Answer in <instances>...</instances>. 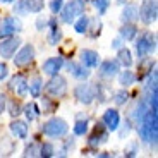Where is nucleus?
Masks as SVG:
<instances>
[{"mask_svg":"<svg viewBox=\"0 0 158 158\" xmlns=\"http://www.w3.org/2000/svg\"><path fill=\"white\" fill-rule=\"evenodd\" d=\"M139 138L144 143H156L158 138V122H156V110L148 108L146 114L143 115V118L138 124Z\"/></svg>","mask_w":158,"mask_h":158,"instance_id":"1","label":"nucleus"},{"mask_svg":"<svg viewBox=\"0 0 158 158\" xmlns=\"http://www.w3.org/2000/svg\"><path fill=\"white\" fill-rule=\"evenodd\" d=\"M67 131H69L67 122L60 117H52L50 120H47L41 126V132L48 138H62V136L67 134Z\"/></svg>","mask_w":158,"mask_h":158,"instance_id":"2","label":"nucleus"},{"mask_svg":"<svg viewBox=\"0 0 158 158\" xmlns=\"http://www.w3.org/2000/svg\"><path fill=\"white\" fill-rule=\"evenodd\" d=\"M84 9H86V0H71L65 5H62V9H60L62 16L60 17L65 24H71L83 14Z\"/></svg>","mask_w":158,"mask_h":158,"instance_id":"3","label":"nucleus"},{"mask_svg":"<svg viewBox=\"0 0 158 158\" xmlns=\"http://www.w3.org/2000/svg\"><path fill=\"white\" fill-rule=\"evenodd\" d=\"M155 48H156V36L150 31L141 35L139 40L136 41V53H138L139 59L148 57L151 52H155Z\"/></svg>","mask_w":158,"mask_h":158,"instance_id":"4","label":"nucleus"},{"mask_svg":"<svg viewBox=\"0 0 158 158\" xmlns=\"http://www.w3.org/2000/svg\"><path fill=\"white\" fill-rule=\"evenodd\" d=\"M45 89H47L48 95L60 98V96H64L65 93H67V79L62 77V76H59V74L52 76V79L47 83Z\"/></svg>","mask_w":158,"mask_h":158,"instance_id":"5","label":"nucleus"},{"mask_svg":"<svg viewBox=\"0 0 158 158\" xmlns=\"http://www.w3.org/2000/svg\"><path fill=\"white\" fill-rule=\"evenodd\" d=\"M21 38L17 36H5V38L0 40V55L4 57V59H12L14 53L17 52V48L21 47Z\"/></svg>","mask_w":158,"mask_h":158,"instance_id":"6","label":"nucleus"},{"mask_svg":"<svg viewBox=\"0 0 158 158\" xmlns=\"http://www.w3.org/2000/svg\"><path fill=\"white\" fill-rule=\"evenodd\" d=\"M21 31H23V23L16 16H9L0 23V40L5 38V36H12L16 33H21Z\"/></svg>","mask_w":158,"mask_h":158,"instance_id":"7","label":"nucleus"},{"mask_svg":"<svg viewBox=\"0 0 158 158\" xmlns=\"http://www.w3.org/2000/svg\"><path fill=\"white\" fill-rule=\"evenodd\" d=\"M14 65L16 67H23V65H28V64H31L33 60H35V47H33L31 43L24 45L23 48H17V52L14 53Z\"/></svg>","mask_w":158,"mask_h":158,"instance_id":"8","label":"nucleus"},{"mask_svg":"<svg viewBox=\"0 0 158 158\" xmlns=\"http://www.w3.org/2000/svg\"><path fill=\"white\" fill-rule=\"evenodd\" d=\"M74 96L77 98L79 103L83 105H91L93 100H95V89L91 88V84H86V83H81L74 88Z\"/></svg>","mask_w":158,"mask_h":158,"instance_id":"9","label":"nucleus"},{"mask_svg":"<svg viewBox=\"0 0 158 158\" xmlns=\"http://www.w3.org/2000/svg\"><path fill=\"white\" fill-rule=\"evenodd\" d=\"M139 19L144 24H151L156 21V0H144L139 10Z\"/></svg>","mask_w":158,"mask_h":158,"instance_id":"10","label":"nucleus"},{"mask_svg":"<svg viewBox=\"0 0 158 158\" xmlns=\"http://www.w3.org/2000/svg\"><path fill=\"white\" fill-rule=\"evenodd\" d=\"M108 139V129H105V124L100 122L96 124L95 127V132L89 136V139H88V144H89L91 148H98L100 144H103V143H107Z\"/></svg>","mask_w":158,"mask_h":158,"instance_id":"11","label":"nucleus"},{"mask_svg":"<svg viewBox=\"0 0 158 158\" xmlns=\"http://www.w3.org/2000/svg\"><path fill=\"white\" fill-rule=\"evenodd\" d=\"M102 122L105 124L108 131H117L120 127V115H118V110L115 108H108V110L103 112Z\"/></svg>","mask_w":158,"mask_h":158,"instance_id":"12","label":"nucleus"},{"mask_svg":"<svg viewBox=\"0 0 158 158\" xmlns=\"http://www.w3.org/2000/svg\"><path fill=\"white\" fill-rule=\"evenodd\" d=\"M118 69H120L118 60H103V62L98 65V74L102 76V77L112 79L114 76H117Z\"/></svg>","mask_w":158,"mask_h":158,"instance_id":"13","label":"nucleus"},{"mask_svg":"<svg viewBox=\"0 0 158 158\" xmlns=\"http://www.w3.org/2000/svg\"><path fill=\"white\" fill-rule=\"evenodd\" d=\"M62 65H64V59L62 57H50V59H47L43 62V72L47 76H55V74H59V71L62 69Z\"/></svg>","mask_w":158,"mask_h":158,"instance_id":"14","label":"nucleus"},{"mask_svg":"<svg viewBox=\"0 0 158 158\" xmlns=\"http://www.w3.org/2000/svg\"><path fill=\"white\" fill-rule=\"evenodd\" d=\"M81 64H83L84 67H88V69H96L98 67V64H100L98 52L89 50V48L83 50L81 52Z\"/></svg>","mask_w":158,"mask_h":158,"instance_id":"15","label":"nucleus"},{"mask_svg":"<svg viewBox=\"0 0 158 158\" xmlns=\"http://www.w3.org/2000/svg\"><path fill=\"white\" fill-rule=\"evenodd\" d=\"M10 89L16 91L17 96H26L28 95V81L23 77V76H14L10 79Z\"/></svg>","mask_w":158,"mask_h":158,"instance_id":"16","label":"nucleus"},{"mask_svg":"<svg viewBox=\"0 0 158 158\" xmlns=\"http://www.w3.org/2000/svg\"><path fill=\"white\" fill-rule=\"evenodd\" d=\"M67 71L72 77H77V79H88L89 77V71L88 67H84L83 64H77V62H69L67 64Z\"/></svg>","mask_w":158,"mask_h":158,"instance_id":"17","label":"nucleus"},{"mask_svg":"<svg viewBox=\"0 0 158 158\" xmlns=\"http://www.w3.org/2000/svg\"><path fill=\"white\" fill-rule=\"evenodd\" d=\"M10 132L16 136V138H19V139H26L28 138V132H29V127H28V124L24 122V120H12Z\"/></svg>","mask_w":158,"mask_h":158,"instance_id":"18","label":"nucleus"},{"mask_svg":"<svg viewBox=\"0 0 158 158\" xmlns=\"http://www.w3.org/2000/svg\"><path fill=\"white\" fill-rule=\"evenodd\" d=\"M118 33H120V38L122 40L132 41V40L136 38V35H138V28H136V24H132V23H124V26L118 29Z\"/></svg>","mask_w":158,"mask_h":158,"instance_id":"19","label":"nucleus"},{"mask_svg":"<svg viewBox=\"0 0 158 158\" xmlns=\"http://www.w3.org/2000/svg\"><path fill=\"white\" fill-rule=\"evenodd\" d=\"M122 23H134L139 19V9L136 5H127L122 10V16H120Z\"/></svg>","mask_w":158,"mask_h":158,"instance_id":"20","label":"nucleus"},{"mask_svg":"<svg viewBox=\"0 0 158 158\" xmlns=\"http://www.w3.org/2000/svg\"><path fill=\"white\" fill-rule=\"evenodd\" d=\"M117 60H118L120 65H124V67H131V65H132V53H131L129 48H124V47L118 48Z\"/></svg>","mask_w":158,"mask_h":158,"instance_id":"21","label":"nucleus"},{"mask_svg":"<svg viewBox=\"0 0 158 158\" xmlns=\"http://www.w3.org/2000/svg\"><path fill=\"white\" fill-rule=\"evenodd\" d=\"M62 40V31H60L59 24L55 23V19L50 21V36H48V41L50 45H57Z\"/></svg>","mask_w":158,"mask_h":158,"instance_id":"22","label":"nucleus"},{"mask_svg":"<svg viewBox=\"0 0 158 158\" xmlns=\"http://www.w3.org/2000/svg\"><path fill=\"white\" fill-rule=\"evenodd\" d=\"M136 83V74L132 71H122L118 74V84L122 88H129Z\"/></svg>","mask_w":158,"mask_h":158,"instance_id":"23","label":"nucleus"},{"mask_svg":"<svg viewBox=\"0 0 158 158\" xmlns=\"http://www.w3.org/2000/svg\"><path fill=\"white\" fill-rule=\"evenodd\" d=\"M41 89H43V81H41L40 77H35V79H31V81L28 83V91L31 93L33 98H40Z\"/></svg>","mask_w":158,"mask_h":158,"instance_id":"24","label":"nucleus"},{"mask_svg":"<svg viewBox=\"0 0 158 158\" xmlns=\"http://www.w3.org/2000/svg\"><path fill=\"white\" fill-rule=\"evenodd\" d=\"M23 112H24V115H26V118H28V122H33V120L38 118L40 114H41L36 103H28L26 107H23Z\"/></svg>","mask_w":158,"mask_h":158,"instance_id":"25","label":"nucleus"},{"mask_svg":"<svg viewBox=\"0 0 158 158\" xmlns=\"http://www.w3.org/2000/svg\"><path fill=\"white\" fill-rule=\"evenodd\" d=\"M88 26H89V17L88 16H79L77 21H74V29L76 33H79V35H84V33H88Z\"/></svg>","mask_w":158,"mask_h":158,"instance_id":"26","label":"nucleus"},{"mask_svg":"<svg viewBox=\"0 0 158 158\" xmlns=\"http://www.w3.org/2000/svg\"><path fill=\"white\" fill-rule=\"evenodd\" d=\"M24 4H26L28 12H35V14H38V12L43 10L45 0H24Z\"/></svg>","mask_w":158,"mask_h":158,"instance_id":"27","label":"nucleus"},{"mask_svg":"<svg viewBox=\"0 0 158 158\" xmlns=\"http://www.w3.org/2000/svg\"><path fill=\"white\" fill-rule=\"evenodd\" d=\"M88 129H89L88 118H84V120H81V118H79L77 122L74 124V134H76V136H84V134H88Z\"/></svg>","mask_w":158,"mask_h":158,"instance_id":"28","label":"nucleus"},{"mask_svg":"<svg viewBox=\"0 0 158 158\" xmlns=\"http://www.w3.org/2000/svg\"><path fill=\"white\" fill-rule=\"evenodd\" d=\"M38 155L43 158H50L55 155V148H53V144L52 143H43L41 146L38 148Z\"/></svg>","mask_w":158,"mask_h":158,"instance_id":"29","label":"nucleus"},{"mask_svg":"<svg viewBox=\"0 0 158 158\" xmlns=\"http://www.w3.org/2000/svg\"><path fill=\"white\" fill-rule=\"evenodd\" d=\"M5 107L9 108V114H10V117H17L19 114H23V107H21V103L16 102V100H12V102H9Z\"/></svg>","mask_w":158,"mask_h":158,"instance_id":"30","label":"nucleus"},{"mask_svg":"<svg viewBox=\"0 0 158 158\" xmlns=\"http://www.w3.org/2000/svg\"><path fill=\"white\" fill-rule=\"evenodd\" d=\"M127 100H129V93H127L126 89H120L114 95V102H115V105H118V107H120V105H126Z\"/></svg>","mask_w":158,"mask_h":158,"instance_id":"31","label":"nucleus"},{"mask_svg":"<svg viewBox=\"0 0 158 158\" xmlns=\"http://www.w3.org/2000/svg\"><path fill=\"white\" fill-rule=\"evenodd\" d=\"M93 5H95V9L98 10L100 16H103V14L108 10V7H110V0H95Z\"/></svg>","mask_w":158,"mask_h":158,"instance_id":"32","label":"nucleus"},{"mask_svg":"<svg viewBox=\"0 0 158 158\" xmlns=\"http://www.w3.org/2000/svg\"><path fill=\"white\" fill-rule=\"evenodd\" d=\"M14 14H16V16H26V14H29L28 9H26L24 0H19V2H16V5H14Z\"/></svg>","mask_w":158,"mask_h":158,"instance_id":"33","label":"nucleus"},{"mask_svg":"<svg viewBox=\"0 0 158 158\" xmlns=\"http://www.w3.org/2000/svg\"><path fill=\"white\" fill-rule=\"evenodd\" d=\"M89 23L93 24V28H89V26H88V29H95V31L91 33V38H96V36L100 35V33H102V23H100V19H89Z\"/></svg>","mask_w":158,"mask_h":158,"instance_id":"34","label":"nucleus"},{"mask_svg":"<svg viewBox=\"0 0 158 158\" xmlns=\"http://www.w3.org/2000/svg\"><path fill=\"white\" fill-rule=\"evenodd\" d=\"M57 108V103L52 102L50 98H43V114H52V112H55Z\"/></svg>","mask_w":158,"mask_h":158,"instance_id":"35","label":"nucleus"},{"mask_svg":"<svg viewBox=\"0 0 158 158\" xmlns=\"http://www.w3.org/2000/svg\"><path fill=\"white\" fill-rule=\"evenodd\" d=\"M24 156H36L38 155V146H36V143H29L28 146L24 148Z\"/></svg>","mask_w":158,"mask_h":158,"instance_id":"36","label":"nucleus"},{"mask_svg":"<svg viewBox=\"0 0 158 158\" xmlns=\"http://www.w3.org/2000/svg\"><path fill=\"white\" fill-rule=\"evenodd\" d=\"M131 126H132V124H131V120H129V118H127V120H124V127H122L120 131L117 129V131H118V136H120V138H126V136H129L131 129H132Z\"/></svg>","mask_w":158,"mask_h":158,"instance_id":"37","label":"nucleus"},{"mask_svg":"<svg viewBox=\"0 0 158 158\" xmlns=\"http://www.w3.org/2000/svg\"><path fill=\"white\" fill-rule=\"evenodd\" d=\"M64 5V0H52L50 2V10L53 12V14H59L60 9H62Z\"/></svg>","mask_w":158,"mask_h":158,"instance_id":"38","label":"nucleus"},{"mask_svg":"<svg viewBox=\"0 0 158 158\" xmlns=\"http://www.w3.org/2000/svg\"><path fill=\"white\" fill-rule=\"evenodd\" d=\"M9 76V67L5 65V64L0 62V81H4V79H7Z\"/></svg>","mask_w":158,"mask_h":158,"instance_id":"39","label":"nucleus"},{"mask_svg":"<svg viewBox=\"0 0 158 158\" xmlns=\"http://www.w3.org/2000/svg\"><path fill=\"white\" fill-rule=\"evenodd\" d=\"M48 21L45 19V17H38V21H36V29H40V31H43L45 28H47Z\"/></svg>","mask_w":158,"mask_h":158,"instance_id":"40","label":"nucleus"},{"mask_svg":"<svg viewBox=\"0 0 158 158\" xmlns=\"http://www.w3.org/2000/svg\"><path fill=\"white\" fill-rule=\"evenodd\" d=\"M5 105H7V100H5V96L0 93V114L5 112Z\"/></svg>","mask_w":158,"mask_h":158,"instance_id":"41","label":"nucleus"},{"mask_svg":"<svg viewBox=\"0 0 158 158\" xmlns=\"http://www.w3.org/2000/svg\"><path fill=\"white\" fill-rule=\"evenodd\" d=\"M120 47H122V38H115L114 41H112V48H117L118 50Z\"/></svg>","mask_w":158,"mask_h":158,"instance_id":"42","label":"nucleus"},{"mask_svg":"<svg viewBox=\"0 0 158 158\" xmlns=\"http://www.w3.org/2000/svg\"><path fill=\"white\" fill-rule=\"evenodd\" d=\"M2 4H12V2H16V0H0Z\"/></svg>","mask_w":158,"mask_h":158,"instance_id":"43","label":"nucleus"}]
</instances>
